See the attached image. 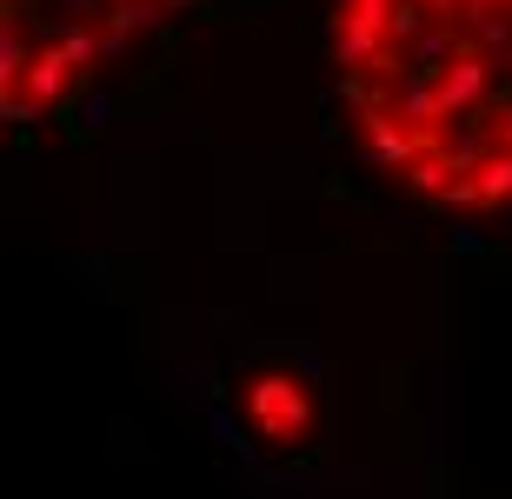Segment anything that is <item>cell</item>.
I'll list each match as a JSON object with an SVG mask.
<instances>
[{
  "instance_id": "cell-1",
  "label": "cell",
  "mask_w": 512,
  "mask_h": 499,
  "mask_svg": "<svg viewBox=\"0 0 512 499\" xmlns=\"http://www.w3.org/2000/svg\"><path fill=\"white\" fill-rule=\"evenodd\" d=\"M333 67L386 173L439 207H512V0H340Z\"/></svg>"
},
{
  "instance_id": "cell-2",
  "label": "cell",
  "mask_w": 512,
  "mask_h": 499,
  "mask_svg": "<svg viewBox=\"0 0 512 499\" xmlns=\"http://www.w3.org/2000/svg\"><path fill=\"white\" fill-rule=\"evenodd\" d=\"M180 0H0V100L7 120H40L114 67Z\"/></svg>"
}]
</instances>
